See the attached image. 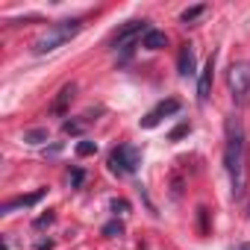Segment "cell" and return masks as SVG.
<instances>
[{
    "label": "cell",
    "mask_w": 250,
    "mask_h": 250,
    "mask_svg": "<svg viewBox=\"0 0 250 250\" xmlns=\"http://www.w3.org/2000/svg\"><path fill=\"white\" fill-rule=\"evenodd\" d=\"M224 168L229 174V188L232 197H244L247 191V136L244 124L232 115L227 118V147H224Z\"/></svg>",
    "instance_id": "obj_1"
},
{
    "label": "cell",
    "mask_w": 250,
    "mask_h": 250,
    "mask_svg": "<svg viewBox=\"0 0 250 250\" xmlns=\"http://www.w3.org/2000/svg\"><path fill=\"white\" fill-rule=\"evenodd\" d=\"M83 27H85V18H71V21H59V24L47 27V33L36 39L33 53H36V56H44V53L59 50V47H62L65 42H71V39H74Z\"/></svg>",
    "instance_id": "obj_2"
},
{
    "label": "cell",
    "mask_w": 250,
    "mask_h": 250,
    "mask_svg": "<svg viewBox=\"0 0 250 250\" xmlns=\"http://www.w3.org/2000/svg\"><path fill=\"white\" fill-rule=\"evenodd\" d=\"M147 30H150L147 21H145V18H136V21H127V24H124V27L112 36V47L121 50V62L130 59V53L139 47V39H145Z\"/></svg>",
    "instance_id": "obj_3"
},
{
    "label": "cell",
    "mask_w": 250,
    "mask_h": 250,
    "mask_svg": "<svg viewBox=\"0 0 250 250\" xmlns=\"http://www.w3.org/2000/svg\"><path fill=\"white\" fill-rule=\"evenodd\" d=\"M142 165V150L133 147V145H118L112 153H109V171L118 174V177H130L136 174Z\"/></svg>",
    "instance_id": "obj_4"
},
{
    "label": "cell",
    "mask_w": 250,
    "mask_h": 250,
    "mask_svg": "<svg viewBox=\"0 0 250 250\" xmlns=\"http://www.w3.org/2000/svg\"><path fill=\"white\" fill-rule=\"evenodd\" d=\"M227 83H229V91H232V100L241 103L250 91V65L247 62H232L229 71H227Z\"/></svg>",
    "instance_id": "obj_5"
},
{
    "label": "cell",
    "mask_w": 250,
    "mask_h": 250,
    "mask_svg": "<svg viewBox=\"0 0 250 250\" xmlns=\"http://www.w3.org/2000/svg\"><path fill=\"white\" fill-rule=\"evenodd\" d=\"M177 112H180V100H177V97H168V100L156 103V106L142 118V127H145V130H153V127H159V121H162V118L177 115Z\"/></svg>",
    "instance_id": "obj_6"
},
{
    "label": "cell",
    "mask_w": 250,
    "mask_h": 250,
    "mask_svg": "<svg viewBox=\"0 0 250 250\" xmlns=\"http://www.w3.org/2000/svg\"><path fill=\"white\" fill-rule=\"evenodd\" d=\"M212 80H215V53L206 59L200 77H197V103H206L209 94H212Z\"/></svg>",
    "instance_id": "obj_7"
},
{
    "label": "cell",
    "mask_w": 250,
    "mask_h": 250,
    "mask_svg": "<svg viewBox=\"0 0 250 250\" xmlns=\"http://www.w3.org/2000/svg\"><path fill=\"white\" fill-rule=\"evenodd\" d=\"M42 197H44V188H39V191H33V194H21V197H12V200H6L3 206H0V212H3V215H12L15 209H27V206H36Z\"/></svg>",
    "instance_id": "obj_8"
},
{
    "label": "cell",
    "mask_w": 250,
    "mask_h": 250,
    "mask_svg": "<svg viewBox=\"0 0 250 250\" xmlns=\"http://www.w3.org/2000/svg\"><path fill=\"white\" fill-rule=\"evenodd\" d=\"M177 74H180V77H191V74H197V59H194V47H191V44H183V47H180V56H177Z\"/></svg>",
    "instance_id": "obj_9"
},
{
    "label": "cell",
    "mask_w": 250,
    "mask_h": 250,
    "mask_svg": "<svg viewBox=\"0 0 250 250\" xmlns=\"http://www.w3.org/2000/svg\"><path fill=\"white\" fill-rule=\"evenodd\" d=\"M142 47H147V50H162V47H168V36L162 33V30H147L145 33V39H142Z\"/></svg>",
    "instance_id": "obj_10"
},
{
    "label": "cell",
    "mask_w": 250,
    "mask_h": 250,
    "mask_svg": "<svg viewBox=\"0 0 250 250\" xmlns=\"http://www.w3.org/2000/svg\"><path fill=\"white\" fill-rule=\"evenodd\" d=\"M74 91H77V85H74V83H68V85H62V91H59V97L53 100V106H50V112H56V115H62V112L68 109V103L74 100Z\"/></svg>",
    "instance_id": "obj_11"
},
{
    "label": "cell",
    "mask_w": 250,
    "mask_h": 250,
    "mask_svg": "<svg viewBox=\"0 0 250 250\" xmlns=\"http://www.w3.org/2000/svg\"><path fill=\"white\" fill-rule=\"evenodd\" d=\"M47 139H50L47 127H36V130H27V133H24V142H27V145H42V142H47Z\"/></svg>",
    "instance_id": "obj_12"
},
{
    "label": "cell",
    "mask_w": 250,
    "mask_h": 250,
    "mask_svg": "<svg viewBox=\"0 0 250 250\" xmlns=\"http://www.w3.org/2000/svg\"><path fill=\"white\" fill-rule=\"evenodd\" d=\"M203 12H206V3H197V6H188V9H186V12L180 15V21H183V24H191V21H197V18H200Z\"/></svg>",
    "instance_id": "obj_13"
},
{
    "label": "cell",
    "mask_w": 250,
    "mask_h": 250,
    "mask_svg": "<svg viewBox=\"0 0 250 250\" xmlns=\"http://www.w3.org/2000/svg\"><path fill=\"white\" fill-rule=\"evenodd\" d=\"M103 235L106 238H118V235H124V224L115 218V221H109V224H103Z\"/></svg>",
    "instance_id": "obj_14"
},
{
    "label": "cell",
    "mask_w": 250,
    "mask_h": 250,
    "mask_svg": "<svg viewBox=\"0 0 250 250\" xmlns=\"http://www.w3.org/2000/svg\"><path fill=\"white\" fill-rule=\"evenodd\" d=\"M188 133H191V124H188V121H183V124H177V127L168 133V142H180V139H183V136H188Z\"/></svg>",
    "instance_id": "obj_15"
},
{
    "label": "cell",
    "mask_w": 250,
    "mask_h": 250,
    "mask_svg": "<svg viewBox=\"0 0 250 250\" xmlns=\"http://www.w3.org/2000/svg\"><path fill=\"white\" fill-rule=\"evenodd\" d=\"M94 153H97V145H94V142L83 139V142L77 145V156H94Z\"/></svg>",
    "instance_id": "obj_16"
},
{
    "label": "cell",
    "mask_w": 250,
    "mask_h": 250,
    "mask_svg": "<svg viewBox=\"0 0 250 250\" xmlns=\"http://www.w3.org/2000/svg\"><path fill=\"white\" fill-rule=\"evenodd\" d=\"M85 183V171L83 168H71V188H83Z\"/></svg>",
    "instance_id": "obj_17"
},
{
    "label": "cell",
    "mask_w": 250,
    "mask_h": 250,
    "mask_svg": "<svg viewBox=\"0 0 250 250\" xmlns=\"http://www.w3.org/2000/svg\"><path fill=\"white\" fill-rule=\"evenodd\" d=\"M62 130H65L68 136H80V133H83V124H80V121H65Z\"/></svg>",
    "instance_id": "obj_18"
},
{
    "label": "cell",
    "mask_w": 250,
    "mask_h": 250,
    "mask_svg": "<svg viewBox=\"0 0 250 250\" xmlns=\"http://www.w3.org/2000/svg\"><path fill=\"white\" fill-rule=\"evenodd\" d=\"M109 209H112L115 215H124V212H130V203H127V200H118V197H115V200L109 203Z\"/></svg>",
    "instance_id": "obj_19"
},
{
    "label": "cell",
    "mask_w": 250,
    "mask_h": 250,
    "mask_svg": "<svg viewBox=\"0 0 250 250\" xmlns=\"http://www.w3.org/2000/svg\"><path fill=\"white\" fill-rule=\"evenodd\" d=\"M197 218H200V235H206V232H209V212L200 206V209H197Z\"/></svg>",
    "instance_id": "obj_20"
},
{
    "label": "cell",
    "mask_w": 250,
    "mask_h": 250,
    "mask_svg": "<svg viewBox=\"0 0 250 250\" xmlns=\"http://www.w3.org/2000/svg\"><path fill=\"white\" fill-rule=\"evenodd\" d=\"M53 218H56L53 212H47V215H39V218H36V229H42V227H47V224H53Z\"/></svg>",
    "instance_id": "obj_21"
},
{
    "label": "cell",
    "mask_w": 250,
    "mask_h": 250,
    "mask_svg": "<svg viewBox=\"0 0 250 250\" xmlns=\"http://www.w3.org/2000/svg\"><path fill=\"white\" fill-rule=\"evenodd\" d=\"M39 250H53V241L47 238V241H39Z\"/></svg>",
    "instance_id": "obj_22"
},
{
    "label": "cell",
    "mask_w": 250,
    "mask_h": 250,
    "mask_svg": "<svg viewBox=\"0 0 250 250\" xmlns=\"http://www.w3.org/2000/svg\"><path fill=\"white\" fill-rule=\"evenodd\" d=\"M229 250H250V244H235V247H229Z\"/></svg>",
    "instance_id": "obj_23"
}]
</instances>
